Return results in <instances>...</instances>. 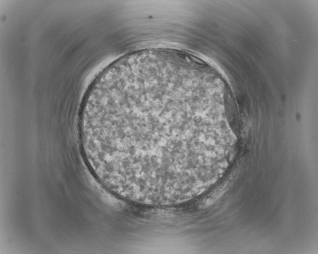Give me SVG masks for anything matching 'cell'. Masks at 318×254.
<instances>
[{"mask_svg":"<svg viewBox=\"0 0 318 254\" xmlns=\"http://www.w3.org/2000/svg\"><path fill=\"white\" fill-rule=\"evenodd\" d=\"M181 101L150 97L121 101L93 114L88 137L96 164L117 192L175 187L185 179Z\"/></svg>","mask_w":318,"mask_h":254,"instance_id":"1","label":"cell"}]
</instances>
